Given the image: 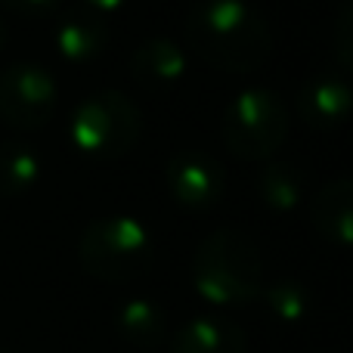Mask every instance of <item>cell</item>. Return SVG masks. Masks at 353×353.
<instances>
[{
    "label": "cell",
    "mask_w": 353,
    "mask_h": 353,
    "mask_svg": "<svg viewBox=\"0 0 353 353\" xmlns=\"http://www.w3.org/2000/svg\"><path fill=\"white\" fill-rule=\"evenodd\" d=\"M298 112L310 128L335 130L353 115V90L338 74H316L298 93Z\"/></svg>",
    "instance_id": "obj_8"
},
{
    "label": "cell",
    "mask_w": 353,
    "mask_h": 353,
    "mask_svg": "<svg viewBox=\"0 0 353 353\" xmlns=\"http://www.w3.org/2000/svg\"><path fill=\"white\" fill-rule=\"evenodd\" d=\"M310 223L325 242L353 248V176L325 183L313 195Z\"/></svg>",
    "instance_id": "obj_9"
},
{
    "label": "cell",
    "mask_w": 353,
    "mask_h": 353,
    "mask_svg": "<svg viewBox=\"0 0 353 353\" xmlns=\"http://www.w3.org/2000/svg\"><path fill=\"white\" fill-rule=\"evenodd\" d=\"M143 130L140 105L121 90H93L78 103L68 121V140L90 159H121L137 146Z\"/></svg>",
    "instance_id": "obj_4"
},
{
    "label": "cell",
    "mask_w": 353,
    "mask_h": 353,
    "mask_svg": "<svg viewBox=\"0 0 353 353\" xmlns=\"http://www.w3.org/2000/svg\"><path fill=\"white\" fill-rule=\"evenodd\" d=\"M171 353H248V338L242 325L205 313L174 332Z\"/></svg>",
    "instance_id": "obj_10"
},
{
    "label": "cell",
    "mask_w": 353,
    "mask_h": 353,
    "mask_svg": "<svg viewBox=\"0 0 353 353\" xmlns=\"http://www.w3.org/2000/svg\"><path fill=\"white\" fill-rule=\"evenodd\" d=\"M78 261L99 282H134L152 267L155 239L146 223L130 214L97 217L78 239Z\"/></svg>",
    "instance_id": "obj_3"
},
{
    "label": "cell",
    "mask_w": 353,
    "mask_h": 353,
    "mask_svg": "<svg viewBox=\"0 0 353 353\" xmlns=\"http://www.w3.org/2000/svg\"><path fill=\"white\" fill-rule=\"evenodd\" d=\"M192 285L214 307H242L263 292V257L239 230H214L192 254Z\"/></svg>",
    "instance_id": "obj_2"
},
{
    "label": "cell",
    "mask_w": 353,
    "mask_h": 353,
    "mask_svg": "<svg viewBox=\"0 0 353 353\" xmlns=\"http://www.w3.org/2000/svg\"><path fill=\"white\" fill-rule=\"evenodd\" d=\"M0 3H3L6 10L19 12V16H43V12H50L59 0H0Z\"/></svg>",
    "instance_id": "obj_18"
},
{
    "label": "cell",
    "mask_w": 353,
    "mask_h": 353,
    "mask_svg": "<svg viewBox=\"0 0 353 353\" xmlns=\"http://www.w3.org/2000/svg\"><path fill=\"white\" fill-rule=\"evenodd\" d=\"M165 183L176 205L189 211H208L223 199L226 171L214 155L199 152V149H183L168 159Z\"/></svg>",
    "instance_id": "obj_7"
},
{
    "label": "cell",
    "mask_w": 353,
    "mask_h": 353,
    "mask_svg": "<svg viewBox=\"0 0 353 353\" xmlns=\"http://www.w3.org/2000/svg\"><path fill=\"white\" fill-rule=\"evenodd\" d=\"M109 43V28L99 16H65L56 25V50L68 62H90Z\"/></svg>",
    "instance_id": "obj_12"
},
{
    "label": "cell",
    "mask_w": 353,
    "mask_h": 353,
    "mask_svg": "<svg viewBox=\"0 0 353 353\" xmlns=\"http://www.w3.org/2000/svg\"><path fill=\"white\" fill-rule=\"evenodd\" d=\"M261 294L267 301V310L282 325H298L310 313V292L298 279H276L273 285H263Z\"/></svg>",
    "instance_id": "obj_16"
},
{
    "label": "cell",
    "mask_w": 353,
    "mask_h": 353,
    "mask_svg": "<svg viewBox=\"0 0 353 353\" xmlns=\"http://www.w3.org/2000/svg\"><path fill=\"white\" fill-rule=\"evenodd\" d=\"M59 103L56 78L43 65L19 62L0 74V118L19 130H41Z\"/></svg>",
    "instance_id": "obj_6"
},
{
    "label": "cell",
    "mask_w": 353,
    "mask_h": 353,
    "mask_svg": "<svg viewBox=\"0 0 353 353\" xmlns=\"http://www.w3.org/2000/svg\"><path fill=\"white\" fill-rule=\"evenodd\" d=\"M3 43H6V25L0 22V50H3Z\"/></svg>",
    "instance_id": "obj_20"
},
{
    "label": "cell",
    "mask_w": 353,
    "mask_h": 353,
    "mask_svg": "<svg viewBox=\"0 0 353 353\" xmlns=\"http://www.w3.org/2000/svg\"><path fill=\"white\" fill-rule=\"evenodd\" d=\"M118 332L137 347H159L165 338V313L149 298H130L118 310Z\"/></svg>",
    "instance_id": "obj_15"
},
{
    "label": "cell",
    "mask_w": 353,
    "mask_h": 353,
    "mask_svg": "<svg viewBox=\"0 0 353 353\" xmlns=\"http://www.w3.org/2000/svg\"><path fill=\"white\" fill-rule=\"evenodd\" d=\"M128 65L137 84L149 87V90H161V87L176 84L186 74V50L171 37H152L130 53Z\"/></svg>",
    "instance_id": "obj_11"
},
{
    "label": "cell",
    "mask_w": 353,
    "mask_h": 353,
    "mask_svg": "<svg viewBox=\"0 0 353 353\" xmlns=\"http://www.w3.org/2000/svg\"><path fill=\"white\" fill-rule=\"evenodd\" d=\"M41 155L25 143H0V195H28L41 180Z\"/></svg>",
    "instance_id": "obj_14"
},
{
    "label": "cell",
    "mask_w": 353,
    "mask_h": 353,
    "mask_svg": "<svg viewBox=\"0 0 353 353\" xmlns=\"http://www.w3.org/2000/svg\"><path fill=\"white\" fill-rule=\"evenodd\" d=\"M186 43L226 74H251L273 56V31L248 0H195L186 12Z\"/></svg>",
    "instance_id": "obj_1"
},
{
    "label": "cell",
    "mask_w": 353,
    "mask_h": 353,
    "mask_svg": "<svg viewBox=\"0 0 353 353\" xmlns=\"http://www.w3.org/2000/svg\"><path fill=\"white\" fill-rule=\"evenodd\" d=\"M257 195L270 211H294L304 201V176L292 161H267L257 174Z\"/></svg>",
    "instance_id": "obj_13"
},
{
    "label": "cell",
    "mask_w": 353,
    "mask_h": 353,
    "mask_svg": "<svg viewBox=\"0 0 353 353\" xmlns=\"http://www.w3.org/2000/svg\"><path fill=\"white\" fill-rule=\"evenodd\" d=\"M6 353H16V350H6Z\"/></svg>",
    "instance_id": "obj_21"
},
{
    "label": "cell",
    "mask_w": 353,
    "mask_h": 353,
    "mask_svg": "<svg viewBox=\"0 0 353 353\" xmlns=\"http://www.w3.org/2000/svg\"><path fill=\"white\" fill-rule=\"evenodd\" d=\"M84 3L97 12H115V10H121L128 0H84Z\"/></svg>",
    "instance_id": "obj_19"
},
{
    "label": "cell",
    "mask_w": 353,
    "mask_h": 353,
    "mask_svg": "<svg viewBox=\"0 0 353 353\" xmlns=\"http://www.w3.org/2000/svg\"><path fill=\"white\" fill-rule=\"evenodd\" d=\"M223 146L242 161H270L288 137V109L270 87H248L226 103L220 118Z\"/></svg>",
    "instance_id": "obj_5"
},
{
    "label": "cell",
    "mask_w": 353,
    "mask_h": 353,
    "mask_svg": "<svg viewBox=\"0 0 353 353\" xmlns=\"http://www.w3.org/2000/svg\"><path fill=\"white\" fill-rule=\"evenodd\" d=\"M335 53L341 65L353 74V0H344L335 22Z\"/></svg>",
    "instance_id": "obj_17"
}]
</instances>
